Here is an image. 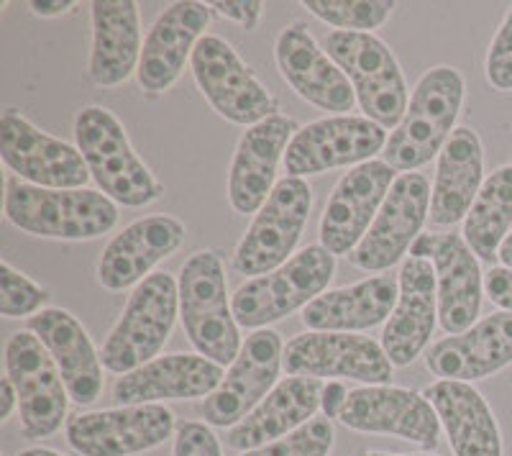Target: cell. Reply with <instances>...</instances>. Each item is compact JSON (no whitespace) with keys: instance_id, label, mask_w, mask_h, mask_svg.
Listing matches in <instances>:
<instances>
[{"instance_id":"39","label":"cell","mask_w":512,"mask_h":456,"mask_svg":"<svg viewBox=\"0 0 512 456\" xmlns=\"http://www.w3.org/2000/svg\"><path fill=\"white\" fill-rule=\"evenodd\" d=\"M210 8H216L218 16H223L226 21H233V24H239L246 31L256 29V24H259V18L264 13L262 0H218V3H210Z\"/></svg>"},{"instance_id":"29","label":"cell","mask_w":512,"mask_h":456,"mask_svg":"<svg viewBox=\"0 0 512 456\" xmlns=\"http://www.w3.org/2000/svg\"><path fill=\"white\" fill-rule=\"evenodd\" d=\"M93 49L88 75L98 88H118L139 72L141 62V18L134 0H95Z\"/></svg>"},{"instance_id":"8","label":"cell","mask_w":512,"mask_h":456,"mask_svg":"<svg viewBox=\"0 0 512 456\" xmlns=\"http://www.w3.org/2000/svg\"><path fill=\"white\" fill-rule=\"evenodd\" d=\"M313 188L303 177H282L262 211L256 213L233 254V269L246 277H262L295 257V246L308 226Z\"/></svg>"},{"instance_id":"40","label":"cell","mask_w":512,"mask_h":456,"mask_svg":"<svg viewBox=\"0 0 512 456\" xmlns=\"http://www.w3.org/2000/svg\"><path fill=\"white\" fill-rule=\"evenodd\" d=\"M484 295H487L502 313H512V269L492 267L484 275Z\"/></svg>"},{"instance_id":"26","label":"cell","mask_w":512,"mask_h":456,"mask_svg":"<svg viewBox=\"0 0 512 456\" xmlns=\"http://www.w3.org/2000/svg\"><path fill=\"white\" fill-rule=\"evenodd\" d=\"M512 364V313H495L459 336L436 341L425 367L441 380L477 382Z\"/></svg>"},{"instance_id":"41","label":"cell","mask_w":512,"mask_h":456,"mask_svg":"<svg viewBox=\"0 0 512 456\" xmlns=\"http://www.w3.org/2000/svg\"><path fill=\"white\" fill-rule=\"evenodd\" d=\"M349 387L344 385V382H328L326 387H323V398H320V408H323V413H326V418L331 421V418H341V413H344L346 408V400H349Z\"/></svg>"},{"instance_id":"45","label":"cell","mask_w":512,"mask_h":456,"mask_svg":"<svg viewBox=\"0 0 512 456\" xmlns=\"http://www.w3.org/2000/svg\"><path fill=\"white\" fill-rule=\"evenodd\" d=\"M16 456H64V454H59V451L54 449H47V446H31V449L18 451Z\"/></svg>"},{"instance_id":"11","label":"cell","mask_w":512,"mask_h":456,"mask_svg":"<svg viewBox=\"0 0 512 456\" xmlns=\"http://www.w3.org/2000/svg\"><path fill=\"white\" fill-rule=\"evenodd\" d=\"M387 131L367 116H328L292 136L285 152L287 177L323 175L372 162L387 147Z\"/></svg>"},{"instance_id":"1","label":"cell","mask_w":512,"mask_h":456,"mask_svg":"<svg viewBox=\"0 0 512 456\" xmlns=\"http://www.w3.org/2000/svg\"><path fill=\"white\" fill-rule=\"evenodd\" d=\"M6 221L39 239L90 241L118 226V205L100 190H49L8 177Z\"/></svg>"},{"instance_id":"22","label":"cell","mask_w":512,"mask_h":456,"mask_svg":"<svg viewBox=\"0 0 512 456\" xmlns=\"http://www.w3.org/2000/svg\"><path fill=\"white\" fill-rule=\"evenodd\" d=\"M210 24V6L195 0H180L159 13L154 26L149 29L141 49V62L136 80L146 93H167L185 65L192 59V52L205 36Z\"/></svg>"},{"instance_id":"14","label":"cell","mask_w":512,"mask_h":456,"mask_svg":"<svg viewBox=\"0 0 512 456\" xmlns=\"http://www.w3.org/2000/svg\"><path fill=\"white\" fill-rule=\"evenodd\" d=\"M431 213V185L420 172H402L392 182L377 218L349 254L351 264L364 272H387L405 259Z\"/></svg>"},{"instance_id":"33","label":"cell","mask_w":512,"mask_h":456,"mask_svg":"<svg viewBox=\"0 0 512 456\" xmlns=\"http://www.w3.org/2000/svg\"><path fill=\"white\" fill-rule=\"evenodd\" d=\"M512 228V164L484 180L472 211L464 218V241L479 262L495 264Z\"/></svg>"},{"instance_id":"12","label":"cell","mask_w":512,"mask_h":456,"mask_svg":"<svg viewBox=\"0 0 512 456\" xmlns=\"http://www.w3.org/2000/svg\"><path fill=\"white\" fill-rule=\"evenodd\" d=\"M0 157L18 180L49 190H82L93 180L80 149L44 134L16 108L0 116Z\"/></svg>"},{"instance_id":"30","label":"cell","mask_w":512,"mask_h":456,"mask_svg":"<svg viewBox=\"0 0 512 456\" xmlns=\"http://www.w3.org/2000/svg\"><path fill=\"white\" fill-rule=\"evenodd\" d=\"M484 185V147L474 129L461 126L438 154L436 180L431 188L433 228H451L464 221Z\"/></svg>"},{"instance_id":"20","label":"cell","mask_w":512,"mask_h":456,"mask_svg":"<svg viewBox=\"0 0 512 456\" xmlns=\"http://www.w3.org/2000/svg\"><path fill=\"white\" fill-rule=\"evenodd\" d=\"M274 59L282 80L295 90L305 103L320 111L349 116L356 103V93L349 77L320 47L303 21H292L274 41Z\"/></svg>"},{"instance_id":"19","label":"cell","mask_w":512,"mask_h":456,"mask_svg":"<svg viewBox=\"0 0 512 456\" xmlns=\"http://www.w3.org/2000/svg\"><path fill=\"white\" fill-rule=\"evenodd\" d=\"M395 180V170L382 159L359 164L338 180L320 218V244L333 257H349L361 244Z\"/></svg>"},{"instance_id":"18","label":"cell","mask_w":512,"mask_h":456,"mask_svg":"<svg viewBox=\"0 0 512 456\" xmlns=\"http://www.w3.org/2000/svg\"><path fill=\"white\" fill-rule=\"evenodd\" d=\"M338 421L359 433H379L436 449L441 439L438 413L423 392L395 385H364L349 392L346 408Z\"/></svg>"},{"instance_id":"6","label":"cell","mask_w":512,"mask_h":456,"mask_svg":"<svg viewBox=\"0 0 512 456\" xmlns=\"http://www.w3.org/2000/svg\"><path fill=\"white\" fill-rule=\"evenodd\" d=\"M336 275V257L323 244L305 246L290 262L269 275L246 280L231 295L233 316L244 328L262 331L269 323L308 308L315 298L326 293Z\"/></svg>"},{"instance_id":"37","label":"cell","mask_w":512,"mask_h":456,"mask_svg":"<svg viewBox=\"0 0 512 456\" xmlns=\"http://www.w3.org/2000/svg\"><path fill=\"white\" fill-rule=\"evenodd\" d=\"M484 75L495 90L512 93V8L507 11L505 21L489 44L487 59H484Z\"/></svg>"},{"instance_id":"28","label":"cell","mask_w":512,"mask_h":456,"mask_svg":"<svg viewBox=\"0 0 512 456\" xmlns=\"http://www.w3.org/2000/svg\"><path fill=\"white\" fill-rule=\"evenodd\" d=\"M323 382L313 377H287L277 382L249 416L226 433V446L233 451H254L285 439L292 431L313 421L323 398Z\"/></svg>"},{"instance_id":"4","label":"cell","mask_w":512,"mask_h":456,"mask_svg":"<svg viewBox=\"0 0 512 456\" xmlns=\"http://www.w3.org/2000/svg\"><path fill=\"white\" fill-rule=\"evenodd\" d=\"M177 285L180 321L195 351L221 367L236 362L244 341L228 298L223 259L210 249H200L182 264Z\"/></svg>"},{"instance_id":"24","label":"cell","mask_w":512,"mask_h":456,"mask_svg":"<svg viewBox=\"0 0 512 456\" xmlns=\"http://www.w3.org/2000/svg\"><path fill=\"white\" fill-rule=\"evenodd\" d=\"M397 280L400 295L382 331V349L395 367H410L425 351L438 321L436 269L428 259L408 257Z\"/></svg>"},{"instance_id":"42","label":"cell","mask_w":512,"mask_h":456,"mask_svg":"<svg viewBox=\"0 0 512 456\" xmlns=\"http://www.w3.org/2000/svg\"><path fill=\"white\" fill-rule=\"evenodd\" d=\"M75 6L72 0H31L29 8L41 18H54V16H62L67 13L70 8Z\"/></svg>"},{"instance_id":"21","label":"cell","mask_w":512,"mask_h":456,"mask_svg":"<svg viewBox=\"0 0 512 456\" xmlns=\"http://www.w3.org/2000/svg\"><path fill=\"white\" fill-rule=\"evenodd\" d=\"M297 123L290 116L267 118L239 139L228 170V203L239 216H256L277 188V167L285 159Z\"/></svg>"},{"instance_id":"17","label":"cell","mask_w":512,"mask_h":456,"mask_svg":"<svg viewBox=\"0 0 512 456\" xmlns=\"http://www.w3.org/2000/svg\"><path fill=\"white\" fill-rule=\"evenodd\" d=\"M282 367L290 377H349L361 385H390L395 372L382 344L369 336L326 331H310L287 341Z\"/></svg>"},{"instance_id":"27","label":"cell","mask_w":512,"mask_h":456,"mask_svg":"<svg viewBox=\"0 0 512 456\" xmlns=\"http://www.w3.org/2000/svg\"><path fill=\"white\" fill-rule=\"evenodd\" d=\"M29 331L41 339L54 357L70 400L88 408L103 395V362L88 331L70 310L44 308L29 318Z\"/></svg>"},{"instance_id":"43","label":"cell","mask_w":512,"mask_h":456,"mask_svg":"<svg viewBox=\"0 0 512 456\" xmlns=\"http://www.w3.org/2000/svg\"><path fill=\"white\" fill-rule=\"evenodd\" d=\"M0 390H3V405H0V421L6 423L8 418H11L13 410L18 408V395H16V387H13V382L8 380V377H3V385H0Z\"/></svg>"},{"instance_id":"38","label":"cell","mask_w":512,"mask_h":456,"mask_svg":"<svg viewBox=\"0 0 512 456\" xmlns=\"http://www.w3.org/2000/svg\"><path fill=\"white\" fill-rule=\"evenodd\" d=\"M172 456H223L221 441L208 423L185 421L175 431Z\"/></svg>"},{"instance_id":"5","label":"cell","mask_w":512,"mask_h":456,"mask_svg":"<svg viewBox=\"0 0 512 456\" xmlns=\"http://www.w3.org/2000/svg\"><path fill=\"white\" fill-rule=\"evenodd\" d=\"M180 318V285L167 272H154L134 287L121 318L100 349V362L113 375H128L154 362Z\"/></svg>"},{"instance_id":"15","label":"cell","mask_w":512,"mask_h":456,"mask_svg":"<svg viewBox=\"0 0 512 456\" xmlns=\"http://www.w3.org/2000/svg\"><path fill=\"white\" fill-rule=\"evenodd\" d=\"M282 362V336L274 328L254 331L241 346V354L226 372L221 387L198 405V413L208 426L233 428L277 387Z\"/></svg>"},{"instance_id":"2","label":"cell","mask_w":512,"mask_h":456,"mask_svg":"<svg viewBox=\"0 0 512 456\" xmlns=\"http://www.w3.org/2000/svg\"><path fill=\"white\" fill-rule=\"evenodd\" d=\"M464 77L454 67H431L415 85L405 118L387 139L382 162L415 172L443 152L464 106Z\"/></svg>"},{"instance_id":"16","label":"cell","mask_w":512,"mask_h":456,"mask_svg":"<svg viewBox=\"0 0 512 456\" xmlns=\"http://www.w3.org/2000/svg\"><path fill=\"white\" fill-rule=\"evenodd\" d=\"M410 257L428 259L436 269L438 323L448 336H459L482 313L484 275L477 254L459 234H420Z\"/></svg>"},{"instance_id":"9","label":"cell","mask_w":512,"mask_h":456,"mask_svg":"<svg viewBox=\"0 0 512 456\" xmlns=\"http://www.w3.org/2000/svg\"><path fill=\"white\" fill-rule=\"evenodd\" d=\"M190 70L200 93L213 111L236 126H256L277 116L280 103L251 72L226 39L205 34L190 59Z\"/></svg>"},{"instance_id":"32","label":"cell","mask_w":512,"mask_h":456,"mask_svg":"<svg viewBox=\"0 0 512 456\" xmlns=\"http://www.w3.org/2000/svg\"><path fill=\"white\" fill-rule=\"evenodd\" d=\"M400 295L395 275H377L349 287L328 290L303 310V323L310 331L326 334H361L390 321Z\"/></svg>"},{"instance_id":"46","label":"cell","mask_w":512,"mask_h":456,"mask_svg":"<svg viewBox=\"0 0 512 456\" xmlns=\"http://www.w3.org/2000/svg\"><path fill=\"white\" fill-rule=\"evenodd\" d=\"M359 456H431V454H384V451H361Z\"/></svg>"},{"instance_id":"44","label":"cell","mask_w":512,"mask_h":456,"mask_svg":"<svg viewBox=\"0 0 512 456\" xmlns=\"http://www.w3.org/2000/svg\"><path fill=\"white\" fill-rule=\"evenodd\" d=\"M497 262H500L502 267L512 269V234L507 236V239H505V244L500 246V257H497Z\"/></svg>"},{"instance_id":"3","label":"cell","mask_w":512,"mask_h":456,"mask_svg":"<svg viewBox=\"0 0 512 456\" xmlns=\"http://www.w3.org/2000/svg\"><path fill=\"white\" fill-rule=\"evenodd\" d=\"M75 141L103 195L126 208L162 200V182L134 152L123 123L108 108L85 106L75 116Z\"/></svg>"},{"instance_id":"36","label":"cell","mask_w":512,"mask_h":456,"mask_svg":"<svg viewBox=\"0 0 512 456\" xmlns=\"http://www.w3.org/2000/svg\"><path fill=\"white\" fill-rule=\"evenodd\" d=\"M333 441H336V433H333L331 421L313 418L285 439L272 441L262 449L244 451L241 456H328V451L333 449Z\"/></svg>"},{"instance_id":"13","label":"cell","mask_w":512,"mask_h":456,"mask_svg":"<svg viewBox=\"0 0 512 456\" xmlns=\"http://www.w3.org/2000/svg\"><path fill=\"white\" fill-rule=\"evenodd\" d=\"M175 413L164 405H126V408L77 413L64 423V436L80 456H136L154 451L172 439Z\"/></svg>"},{"instance_id":"10","label":"cell","mask_w":512,"mask_h":456,"mask_svg":"<svg viewBox=\"0 0 512 456\" xmlns=\"http://www.w3.org/2000/svg\"><path fill=\"white\" fill-rule=\"evenodd\" d=\"M6 377L18 395V418L26 439H49L67 423L70 392L49 349L31 331H16L6 344Z\"/></svg>"},{"instance_id":"7","label":"cell","mask_w":512,"mask_h":456,"mask_svg":"<svg viewBox=\"0 0 512 456\" xmlns=\"http://www.w3.org/2000/svg\"><path fill=\"white\" fill-rule=\"evenodd\" d=\"M323 49L349 77L356 103L377 126L397 129L408 111V82L392 49L374 34L331 31Z\"/></svg>"},{"instance_id":"31","label":"cell","mask_w":512,"mask_h":456,"mask_svg":"<svg viewBox=\"0 0 512 456\" xmlns=\"http://www.w3.org/2000/svg\"><path fill=\"white\" fill-rule=\"evenodd\" d=\"M423 395L436 408L454 456H502L500 423L472 382L438 380Z\"/></svg>"},{"instance_id":"23","label":"cell","mask_w":512,"mask_h":456,"mask_svg":"<svg viewBox=\"0 0 512 456\" xmlns=\"http://www.w3.org/2000/svg\"><path fill=\"white\" fill-rule=\"evenodd\" d=\"M221 364L203 354H164L144 367L118 377L113 385V403L126 405H162L164 400L210 398L221 387Z\"/></svg>"},{"instance_id":"34","label":"cell","mask_w":512,"mask_h":456,"mask_svg":"<svg viewBox=\"0 0 512 456\" xmlns=\"http://www.w3.org/2000/svg\"><path fill=\"white\" fill-rule=\"evenodd\" d=\"M303 8L320 18L323 24L336 26L338 31L351 34H372L384 26L397 3L390 0H305Z\"/></svg>"},{"instance_id":"25","label":"cell","mask_w":512,"mask_h":456,"mask_svg":"<svg viewBox=\"0 0 512 456\" xmlns=\"http://www.w3.org/2000/svg\"><path fill=\"white\" fill-rule=\"evenodd\" d=\"M187 236L185 223L172 216H149L126 226L103 249L98 282L108 293H123L149 277L159 262L177 252Z\"/></svg>"},{"instance_id":"35","label":"cell","mask_w":512,"mask_h":456,"mask_svg":"<svg viewBox=\"0 0 512 456\" xmlns=\"http://www.w3.org/2000/svg\"><path fill=\"white\" fill-rule=\"evenodd\" d=\"M47 287L13 269L11 264H0V313L6 318H34L49 303Z\"/></svg>"}]
</instances>
